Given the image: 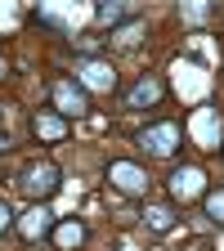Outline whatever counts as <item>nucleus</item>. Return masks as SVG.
<instances>
[{"label": "nucleus", "instance_id": "f257e3e1", "mask_svg": "<svg viewBox=\"0 0 224 251\" xmlns=\"http://www.w3.org/2000/svg\"><path fill=\"white\" fill-rule=\"evenodd\" d=\"M166 193H171V202H202L206 198V171L198 166V162H184V166H175L171 175H166Z\"/></svg>", "mask_w": 224, "mask_h": 251}, {"label": "nucleus", "instance_id": "f03ea898", "mask_svg": "<svg viewBox=\"0 0 224 251\" xmlns=\"http://www.w3.org/2000/svg\"><path fill=\"white\" fill-rule=\"evenodd\" d=\"M179 139H184V126L179 121H152V126H144V130L135 135V144L148 157H175Z\"/></svg>", "mask_w": 224, "mask_h": 251}, {"label": "nucleus", "instance_id": "7ed1b4c3", "mask_svg": "<svg viewBox=\"0 0 224 251\" xmlns=\"http://www.w3.org/2000/svg\"><path fill=\"white\" fill-rule=\"evenodd\" d=\"M18 184L27 188L31 198H54L58 188H63V171L50 162V157H41V162H31V166H23V175H18Z\"/></svg>", "mask_w": 224, "mask_h": 251}, {"label": "nucleus", "instance_id": "20e7f679", "mask_svg": "<svg viewBox=\"0 0 224 251\" xmlns=\"http://www.w3.org/2000/svg\"><path fill=\"white\" fill-rule=\"evenodd\" d=\"M108 188H112V193H121V198H144L148 193V171L139 166V162H125V157H121V162H108Z\"/></svg>", "mask_w": 224, "mask_h": 251}, {"label": "nucleus", "instance_id": "39448f33", "mask_svg": "<svg viewBox=\"0 0 224 251\" xmlns=\"http://www.w3.org/2000/svg\"><path fill=\"white\" fill-rule=\"evenodd\" d=\"M50 108L58 112V117H85L90 112V94L76 85V81H68V76H63V81H54L50 85Z\"/></svg>", "mask_w": 224, "mask_h": 251}, {"label": "nucleus", "instance_id": "423d86ee", "mask_svg": "<svg viewBox=\"0 0 224 251\" xmlns=\"http://www.w3.org/2000/svg\"><path fill=\"white\" fill-rule=\"evenodd\" d=\"M54 225H58V220H54V211H50L45 202H31V206L14 220V229H18V238H23V242H41V238H50V233H54Z\"/></svg>", "mask_w": 224, "mask_h": 251}, {"label": "nucleus", "instance_id": "0eeeda50", "mask_svg": "<svg viewBox=\"0 0 224 251\" xmlns=\"http://www.w3.org/2000/svg\"><path fill=\"white\" fill-rule=\"evenodd\" d=\"M76 85H81L85 94H112V90H117V68H112V63H103V58H85L81 72H76Z\"/></svg>", "mask_w": 224, "mask_h": 251}, {"label": "nucleus", "instance_id": "6e6552de", "mask_svg": "<svg viewBox=\"0 0 224 251\" xmlns=\"http://www.w3.org/2000/svg\"><path fill=\"white\" fill-rule=\"evenodd\" d=\"M162 99H166V76H157V72H144L125 90V108H157Z\"/></svg>", "mask_w": 224, "mask_h": 251}, {"label": "nucleus", "instance_id": "1a4fd4ad", "mask_svg": "<svg viewBox=\"0 0 224 251\" xmlns=\"http://www.w3.org/2000/svg\"><path fill=\"white\" fill-rule=\"evenodd\" d=\"M31 135H36L41 144H58V139H68V117H58L54 108L31 112Z\"/></svg>", "mask_w": 224, "mask_h": 251}, {"label": "nucleus", "instance_id": "9d476101", "mask_svg": "<svg viewBox=\"0 0 224 251\" xmlns=\"http://www.w3.org/2000/svg\"><path fill=\"white\" fill-rule=\"evenodd\" d=\"M135 18V5L130 0H94V23L99 27H121V23H130Z\"/></svg>", "mask_w": 224, "mask_h": 251}, {"label": "nucleus", "instance_id": "9b49d317", "mask_svg": "<svg viewBox=\"0 0 224 251\" xmlns=\"http://www.w3.org/2000/svg\"><path fill=\"white\" fill-rule=\"evenodd\" d=\"M50 238H54V247H58V251H81V247H85V238H90V229H85V220H58Z\"/></svg>", "mask_w": 224, "mask_h": 251}, {"label": "nucleus", "instance_id": "f8f14e48", "mask_svg": "<svg viewBox=\"0 0 224 251\" xmlns=\"http://www.w3.org/2000/svg\"><path fill=\"white\" fill-rule=\"evenodd\" d=\"M139 220H144V229H148V233H171L179 215H175V206H171V202H148Z\"/></svg>", "mask_w": 224, "mask_h": 251}, {"label": "nucleus", "instance_id": "ddd939ff", "mask_svg": "<svg viewBox=\"0 0 224 251\" xmlns=\"http://www.w3.org/2000/svg\"><path fill=\"white\" fill-rule=\"evenodd\" d=\"M139 36H144V23H139V18H130V23H121V27L112 31V45L135 50V45H139Z\"/></svg>", "mask_w": 224, "mask_h": 251}, {"label": "nucleus", "instance_id": "4468645a", "mask_svg": "<svg viewBox=\"0 0 224 251\" xmlns=\"http://www.w3.org/2000/svg\"><path fill=\"white\" fill-rule=\"evenodd\" d=\"M202 211H206V220H211V225H224V188H206Z\"/></svg>", "mask_w": 224, "mask_h": 251}, {"label": "nucleus", "instance_id": "2eb2a0df", "mask_svg": "<svg viewBox=\"0 0 224 251\" xmlns=\"http://www.w3.org/2000/svg\"><path fill=\"white\" fill-rule=\"evenodd\" d=\"M76 50H81L85 58H99V50H103V41H99V36H81V41H76Z\"/></svg>", "mask_w": 224, "mask_h": 251}, {"label": "nucleus", "instance_id": "dca6fc26", "mask_svg": "<svg viewBox=\"0 0 224 251\" xmlns=\"http://www.w3.org/2000/svg\"><path fill=\"white\" fill-rule=\"evenodd\" d=\"M5 229H14V211H9L5 198H0V233H5Z\"/></svg>", "mask_w": 224, "mask_h": 251}, {"label": "nucleus", "instance_id": "f3484780", "mask_svg": "<svg viewBox=\"0 0 224 251\" xmlns=\"http://www.w3.org/2000/svg\"><path fill=\"white\" fill-rule=\"evenodd\" d=\"M0 76H9V58H5V50H0Z\"/></svg>", "mask_w": 224, "mask_h": 251}, {"label": "nucleus", "instance_id": "a211bd4d", "mask_svg": "<svg viewBox=\"0 0 224 251\" xmlns=\"http://www.w3.org/2000/svg\"><path fill=\"white\" fill-rule=\"evenodd\" d=\"M5 148H9V135H0V152H5Z\"/></svg>", "mask_w": 224, "mask_h": 251}]
</instances>
